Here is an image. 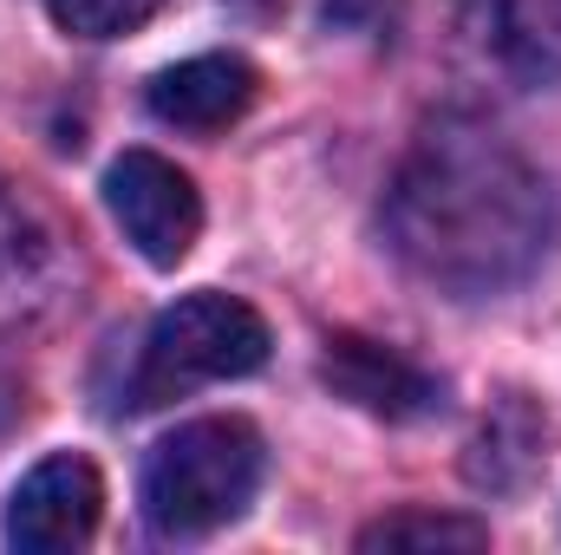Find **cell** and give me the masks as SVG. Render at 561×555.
Returning <instances> with one entry per match:
<instances>
[{"mask_svg": "<svg viewBox=\"0 0 561 555\" xmlns=\"http://www.w3.org/2000/svg\"><path fill=\"white\" fill-rule=\"evenodd\" d=\"M20 242H26V223H20V216H13V209L0 203V281H7L13 269H20V256H26Z\"/></svg>", "mask_w": 561, "mask_h": 555, "instance_id": "30bf717a", "label": "cell"}, {"mask_svg": "<svg viewBox=\"0 0 561 555\" xmlns=\"http://www.w3.org/2000/svg\"><path fill=\"white\" fill-rule=\"evenodd\" d=\"M99 510H105V484L85 457L59 451L46 464H33L7 503V543L26 555H59L92 543L99 530Z\"/></svg>", "mask_w": 561, "mask_h": 555, "instance_id": "5b68a950", "label": "cell"}, {"mask_svg": "<svg viewBox=\"0 0 561 555\" xmlns=\"http://www.w3.org/2000/svg\"><path fill=\"white\" fill-rule=\"evenodd\" d=\"M262 92V72L236 53H203L183 66H163L150 79V112L176 132H222L236 125Z\"/></svg>", "mask_w": 561, "mask_h": 555, "instance_id": "8992f818", "label": "cell"}, {"mask_svg": "<svg viewBox=\"0 0 561 555\" xmlns=\"http://www.w3.org/2000/svg\"><path fill=\"white\" fill-rule=\"evenodd\" d=\"M320 380L340 399H353L359 412H379V418H419L437 399V386L405 353H392V347H379L366 333H333L327 353H320Z\"/></svg>", "mask_w": 561, "mask_h": 555, "instance_id": "52a82bcc", "label": "cell"}, {"mask_svg": "<svg viewBox=\"0 0 561 555\" xmlns=\"http://www.w3.org/2000/svg\"><path fill=\"white\" fill-rule=\"evenodd\" d=\"M268 360V320L236 294H183L144 333L138 406L183 399L216 380H242Z\"/></svg>", "mask_w": 561, "mask_h": 555, "instance_id": "3957f363", "label": "cell"}, {"mask_svg": "<svg viewBox=\"0 0 561 555\" xmlns=\"http://www.w3.org/2000/svg\"><path fill=\"white\" fill-rule=\"evenodd\" d=\"M359 550H490V530L444 510H399L359 530Z\"/></svg>", "mask_w": 561, "mask_h": 555, "instance_id": "ba28073f", "label": "cell"}, {"mask_svg": "<svg viewBox=\"0 0 561 555\" xmlns=\"http://www.w3.org/2000/svg\"><path fill=\"white\" fill-rule=\"evenodd\" d=\"M46 7L79 39H118V33H138L163 0H46Z\"/></svg>", "mask_w": 561, "mask_h": 555, "instance_id": "9c48e42d", "label": "cell"}, {"mask_svg": "<svg viewBox=\"0 0 561 555\" xmlns=\"http://www.w3.org/2000/svg\"><path fill=\"white\" fill-rule=\"evenodd\" d=\"M105 209H112V223L125 229V242L150 269H176L196 249V236H203L196 183L157 150H125L105 170Z\"/></svg>", "mask_w": 561, "mask_h": 555, "instance_id": "277c9868", "label": "cell"}, {"mask_svg": "<svg viewBox=\"0 0 561 555\" xmlns=\"http://www.w3.org/2000/svg\"><path fill=\"white\" fill-rule=\"evenodd\" d=\"M386 229L424 281L496 294L549 256L556 203L503 138L477 125H437L392 183Z\"/></svg>", "mask_w": 561, "mask_h": 555, "instance_id": "6da1fadb", "label": "cell"}, {"mask_svg": "<svg viewBox=\"0 0 561 555\" xmlns=\"http://www.w3.org/2000/svg\"><path fill=\"white\" fill-rule=\"evenodd\" d=\"M262 431L249 418H190L144 457V517L157 536L196 543L229 530L262 490Z\"/></svg>", "mask_w": 561, "mask_h": 555, "instance_id": "7a4b0ae2", "label": "cell"}]
</instances>
